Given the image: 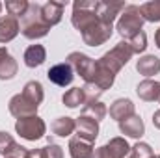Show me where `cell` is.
I'll use <instances>...</instances> for the list:
<instances>
[{
  "label": "cell",
  "mask_w": 160,
  "mask_h": 158,
  "mask_svg": "<svg viewBox=\"0 0 160 158\" xmlns=\"http://www.w3.org/2000/svg\"><path fill=\"white\" fill-rule=\"evenodd\" d=\"M45 60H47V52L43 45H32L24 52V63L28 67H39Z\"/></svg>",
  "instance_id": "cell-21"
},
{
  "label": "cell",
  "mask_w": 160,
  "mask_h": 158,
  "mask_svg": "<svg viewBox=\"0 0 160 158\" xmlns=\"http://www.w3.org/2000/svg\"><path fill=\"white\" fill-rule=\"evenodd\" d=\"M50 130L54 132V136L65 138V136H71L77 130V123H75V119H71V117H58L52 123Z\"/></svg>",
  "instance_id": "cell-22"
},
{
  "label": "cell",
  "mask_w": 160,
  "mask_h": 158,
  "mask_svg": "<svg viewBox=\"0 0 160 158\" xmlns=\"http://www.w3.org/2000/svg\"><path fill=\"white\" fill-rule=\"evenodd\" d=\"M28 2H21V0H17V2H6V9L9 11V15L11 17H17V19H22V15L28 11Z\"/></svg>",
  "instance_id": "cell-26"
},
{
  "label": "cell",
  "mask_w": 160,
  "mask_h": 158,
  "mask_svg": "<svg viewBox=\"0 0 160 158\" xmlns=\"http://www.w3.org/2000/svg\"><path fill=\"white\" fill-rule=\"evenodd\" d=\"M15 75H17V62L4 47H0V80H9Z\"/></svg>",
  "instance_id": "cell-16"
},
{
  "label": "cell",
  "mask_w": 160,
  "mask_h": 158,
  "mask_svg": "<svg viewBox=\"0 0 160 158\" xmlns=\"http://www.w3.org/2000/svg\"><path fill=\"white\" fill-rule=\"evenodd\" d=\"M128 158H132V156H130V155H128Z\"/></svg>",
  "instance_id": "cell-36"
},
{
  "label": "cell",
  "mask_w": 160,
  "mask_h": 158,
  "mask_svg": "<svg viewBox=\"0 0 160 158\" xmlns=\"http://www.w3.org/2000/svg\"><path fill=\"white\" fill-rule=\"evenodd\" d=\"M26 149L19 143H15V140L8 134V132H0V155L2 156H13V158H26Z\"/></svg>",
  "instance_id": "cell-11"
},
{
  "label": "cell",
  "mask_w": 160,
  "mask_h": 158,
  "mask_svg": "<svg viewBox=\"0 0 160 158\" xmlns=\"http://www.w3.org/2000/svg\"><path fill=\"white\" fill-rule=\"evenodd\" d=\"M158 102H160V99H158Z\"/></svg>",
  "instance_id": "cell-37"
},
{
  "label": "cell",
  "mask_w": 160,
  "mask_h": 158,
  "mask_svg": "<svg viewBox=\"0 0 160 158\" xmlns=\"http://www.w3.org/2000/svg\"><path fill=\"white\" fill-rule=\"evenodd\" d=\"M128 45H130V48H132L134 54H140V52H143L145 47H147V36H145L143 32H140V34H136L132 39H128Z\"/></svg>",
  "instance_id": "cell-29"
},
{
  "label": "cell",
  "mask_w": 160,
  "mask_h": 158,
  "mask_svg": "<svg viewBox=\"0 0 160 158\" xmlns=\"http://www.w3.org/2000/svg\"><path fill=\"white\" fill-rule=\"evenodd\" d=\"M130 116H134V104L128 99H118L110 106V117L116 119V121H123Z\"/></svg>",
  "instance_id": "cell-18"
},
{
  "label": "cell",
  "mask_w": 160,
  "mask_h": 158,
  "mask_svg": "<svg viewBox=\"0 0 160 158\" xmlns=\"http://www.w3.org/2000/svg\"><path fill=\"white\" fill-rule=\"evenodd\" d=\"M143 21H160V2H147L140 7Z\"/></svg>",
  "instance_id": "cell-25"
},
{
  "label": "cell",
  "mask_w": 160,
  "mask_h": 158,
  "mask_svg": "<svg viewBox=\"0 0 160 158\" xmlns=\"http://www.w3.org/2000/svg\"><path fill=\"white\" fill-rule=\"evenodd\" d=\"M62 101H63V104L67 106V108H77L80 104H86L88 101H86V95H84V91H82V87H73V89H69L63 97H62Z\"/></svg>",
  "instance_id": "cell-24"
},
{
  "label": "cell",
  "mask_w": 160,
  "mask_h": 158,
  "mask_svg": "<svg viewBox=\"0 0 160 158\" xmlns=\"http://www.w3.org/2000/svg\"><path fill=\"white\" fill-rule=\"evenodd\" d=\"M155 43H157V47L160 48V28L157 30V34H155Z\"/></svg>",
  "instance_id": "cell-32"
},
{
  "label": "cell",
  "mask_w": 160,
  "mask_h": 158,
  "mask_svg": "<svg viewBox=\"0 0 160 158\" xmlns=\"http://www.w3.org/2000/svg\"><path fill=\"white\" fill-rule=\"evenodd\" d=\"M9 112H11V116H15L17 119H22V117L36 116L38 106L32 104L30 101H26V99L19 93V95H15V97L9 101Z\"/></svg>",
  "instance_id": "cell-9"
},
{
  "label": "cell",
  "mask_w": 160,
  "mask_h": 158,
  "mask_svg": "<svg viewBox=\"0 0 160 158\" xmlns=\"http://www.w3.org/2000/svg\"><path fill=\"white\" fill-rule=\"evenodd\" d=\"M15 130L17 134H21V138L28 140V141H36L45 136V121L38 116H30V117H22V119H17L15 123Z\"/></svg>",
  "instance_id": "cell-4"
},
{
  "label": "cell",
  "mask_w": 160,
  "mask_h": 158,
  "mask_svg": "<svg viewBox=\"0 0 160 158\" xmlns=\"http://www.w3.org/2000/svg\"><path fill=\"white\" fill-rule=\"evenodd\" d=\"M119 130L125 136H128V138H142L143 132H145V125H143V121H142L140 116L134 114L130 117L119 121Z\"/></svg>",
  "instance_id": "cell-12"
},
{
  "label": "cell",
  "mask_w": 160,
  "mask_h": 158,
  "mask_svg": "<svg viewBox=\"0 0 160 158\" xmlns=\"http://www.w3.org/2000/svg\"><path fill=\"white\" fill-rule=\"evenodd\" d=\"M110 36H112V24H108L101 19L93 26H89L86 32H82V39L89 47H99V45L106 43L110 39Z\"/></svg>",
  "instance_id": "cell-6"
},
{
  "label": "cell",
  "mask_w": 160,
  "mask_h": 158,
  "mask_svg": "<svg viewBox=\"0 0 160 158\" xmlns=\"http://www.w3.org/2000/svg\"><path fill=\"white\" fill-rule=\"evenodd\" d=\"M67 63L73 67V71H77L86 82H93L95 73H97V62L91 60L89 56L82 54V52H71L67 56Z\"/></svg>",
  "instance_id": "cell-5"
},
{
  "label": "cell",
  "mask_w": 160,
  "mask_h": 158,
  "mask_svg": "<svg viewBox=\"0 0 160 158\" xmlns=\"http://www.w3.org/2000/svg\"><path fill=\"white\" fill-rule=\"evenodd\" d=\"M128 155H130V147H128L127 140L125 138H114L106 145L99 147L93 153V158H127Z\"/></svg>",
  "instance_id": "cell-7"
},
{
  "label": "cell",
  "mask_w": 160,
  "mask_h": 158,
  "mask_svg": "<svg viewBox=\"0 0 160 158\" xmlns=\"http://www.w3.org/2000/svg\"><path fill=\"white\" fill-rule=\"evenodd\" d=\"M41 158H63V151L60 145L56 143H48L47 147H41L39 149Z\"/></svg>",
  "instance_id": "cell-30"
},
{
  "label": "cell",
  "mask_w": 160,
  "mask_h": 158,
  "mask_svg": "<svg viewBox=\"0 0 160 158\" xmlns=\"http://www.w3.org/2000/svg\"><path fill=\"white\" fill-rule=\"evenodd\" d=\"M153 158H160V156H153Z\"/></svg>",
  "instance_id": "cell-34"
},
{
  "label": "cell",
  "mask_w": 160,
  "mask_h": 158,
  "mask_svg": "<svg viewBox=\"0 0 160 158\" xmlns=\"http://www.w3.org/2000/svg\"><path fill=\"white\" fill-rule=\"evenodd\" d=\"M82 91H84L88 102H93V101H97V99L102 95V89H101L97 84H93V82H86V84L82 86Z\"/></svg>",
  "instance_id": "cell-27"
},
{
  "label": "cell",
  "mask_w": 160,
  "mask_h": 158,
  "mask_svg": "<svg viewBox=\"0 0 160 158\" xmlns=\"http://www.w3.org/2000/svg\"><path fill=\"white\" fill-rule=\"evenodd\" d=\"M0 9H2V4H0Z\"/></svg>",
  "instance_id": "cell-35"
},
{
  "label": "cell",
  "mask_w": 160,
  "mask_h": 158,
  "mask_svg": "<svg viewBox=\"0 0 160 158\" xmlns=\"http://www.w3.org/2000/svg\"><path fill=\"white\" fill-rule=\"evenodd\" d=\"M106 106L102 104V102H99V101H93V102H86V106H84V110H82V116H88V117L95 119L97 123L99 121H102V119L106 117Z\"/></svg>",
  "instance_id": "cell-23"
},
{
  "label": "cell",
  "mask_w": 160,
  "mask_h": 158,
  "mask_svg": "<svg viewBox=\"0 0 160 158\" xmlns=\"http://www.w3.org/2000/svg\"><path fill=\"white\" fill-rule=\"evenodd\" d=\"M22 26H21V32L24 37L28 39H39L45 37L50 30V26L43 21V15H41V6L38 4H30L28 6V11L22 15Z\"/></svg>",
  "instance_id": "cell-2"
},
{
  "label": "cell",
  "mask_w": 160,
  "mask_h": 158,
  "mask_svg": "<svg viewBox=\"0 0 160 158\" xmlns=\"http://www.w3.org/2000/svg\"><path fill=\"white\" fill-rule=\"evenodd\" d=\"M75 123H77V132H78L77 136L89 141V143H93L95 138L99 136V123L95 119L88 117V116H80Z\"/></svg>",
  "instance_id": "cell-10"
},
{
  "label": "cell",
  "mask_w": 160,
  "mask_h": 158,
  "mask_svg": "<svg viewBox=\"0 0 160 158\" xmlns=\"http://www.w3.org/2000/svg\"><path fill=\"white\" fill-rule=\"evenodd\" d=\"M62 11H63V4L62 2H47L41 6V15H43V21L48 24V26H54L60 22L62 19Z\"/></svg>",
  "instance_id": "cell-17"
},
{
  "label": "cell",
  "mask_w": 160,
  "mask_h": 158,
  "mask_svg": "<svg viewBox=\"0 0 160 158\" xmlns=\"http://www.w3.org/2000/svg\"><path fill=\"white\" fill-rule=\"evenodd\" d=\"M132 48L128 45V41H121L118 43L110 52H106L99 62H97V73H95V80L93 84H97L102 91L112 87L116 75L119 73L123 65H127V62L132 58Z\"/></svg>",
  "instance_id": "cell-1"
},
{
  "label": "cell",
  "mask_w": 160,
  "mask_h": 158,
  "mask_svg": "<svg viewBox=\"0 0 160 158\" xmlns=\"http://www.w3.org/2000/svg\"><path fill=\"white\" fill-rule=\"evenodd\" d=\"M47 77H48V80H50L52 84H56V86H60V87H65V86H69V84L73 82L75 71H73V67L65 62V63H56V65H52V67L48 69Z\"/></svg>",
  "instance_id": "cell-8"
},
{
  "label": "cell",
  "mask_w": 160,
  "mask_h": 158,
  "mask_svg": "<svg viewBox=\"0 0 160 158\" xmlns=\"http://www.w3.org/2000/svg\"><path fill=\"white\" fill-rule=\"evenodd\" d=\"M130 156L132 158H153V149L147 145V143H143V141H140V143H136L132 149H130Z\"/></svg>",
  "instance_id": "cell-28"
},
{
  "label": "cell",
  "mask_w": 160,
  "mask_h": 158,
  "mask_svg": "<svg viewBox=\"0 0 160 158\" xmlns=\"http://www.w3.org/2000/svg\"><path fill=\"white\" fill-rule=\"evenodd\" d=\"M6 158H13V156H6Z\"/></svg>",
  "instance_id": "cell-33"
},
{
  "label": "cell",
  "mask_w": 160,
  "mask_h": 158,
  "mask_svg": "<svg viewBox=\"0 0 160 158\" xmlns=\"http://www.w3.org/2000/svg\"><path fill=\"white\" fill-rule=\"evenodd\" d=\"M69 153H71V158H93L95 151H93V143L75 136L69 141Z\"/></svg>",
  "instance_id": "cell-13"
},
{
  "label": "cell",
  "mask_w": 160,
  "mask_h": 158,
  "mask_svg": "<svg viewBox=\"0 0 160 158\" xmlns=\"http://www.w3.org/2000/svg\"><path fill=\"white\" fill-rule=\"evenodd\" d=\"M26 101H30L32 104H36L38 108H39V104L43 102V86H41L38 80H30V82H26V86H24V89H22V93H21Z\"/></svg>",
  "instance_id": "cell-20"
},
{
  "label": "cell",
  "mask_w": 160,
  "mask_h": 158,
  "mask_svg": "<svg viewBox=\"0 0 160 158\" xmlns=\"http://www.w3.org/2000/svg\"><path fill=\"white\" fill-rule=\"evenodd\" d=\"M21 26H19V21L17 17H11V15H6L0 19V43H8L11 41L17 34H19Z\"/></svg>",
  "instance_id": "cell-14"
},
{
  "label": "cell",
  "mask_w": 160,
  "mask_h": 158,
  "mask_svg": "<svg viewBox=\"0 0 160 158\" xmlns=\"http://www.w3.org/2000/svg\"><path fill=\"white\" fill-rule=\"evenodd\" d=\"M143 26V17L138 6H125V11L121 13L118 21V32L125 39H132L136 34L142 32Z\"/></svg>",
  "instance_id": "cell-3"
},
{
  "label": "cell",
  "mask_w": 160,
  "mask_h": 158,
  "mask_svg": "<svg viewBox=\"0 0 160 158\" xmlns=\"http://www.w3.org/2000/svg\"><path fill=\"white\" fill-rule=\"evenodd\" d=\"M153 125H155L157 128H160V110L155 112V116H153Z\"/></svg>",
  "instance_id": "cell-31"
},
{
  "label": "cell",
  "mask_w": 160,
  "mask_h": 158,
  "mask_svg": "<svg viewBox=\"0 0 160 158\" xmlns=\"http://www.w3.org/2000/svg\"><path fill=\"white\" fill-rule=\"evenodd\" d=\"M136 93L140 99L151 102V101H158L160 99V82H155V80H143L138 84L136 87Z\"/></svg>",
  "instance_id": "cell-15"
},
{
  "label": "cell",
  "mask_w": 160,
  "mask_h": 158,
  "mask_svg": "<svg viewBox=\"0 0 160 158\" xmlns=\"http://www.w3.org/2000/svg\"><path fill=\"white\" fill-rule=\"evenodd\" d=\"M136 69H138L140 75L151 78V77H155V75H158L160 73V60L157 58V56H145V58H140L138 63H136Z\"/></svg>",
  "instance_id": "cell-19"
}]
</instances>
